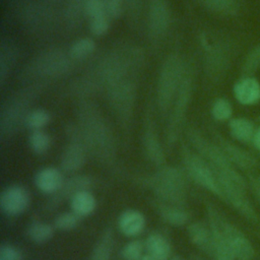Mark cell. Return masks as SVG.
<instances>
[{"instance_id":"1","label":"cell","mask_w":260,"mask_h":260,"mask_svg":"<svg viewBox=\"0 0 260 260\" xmlns=\"http://www.w3.org/2000/svg\"><path fill=\"white\" fill-rule=\"evenodd\" d=\"M143 60L142 51L132 45H121L111 50L85 75L72 83L71 91L83 99L100 87L108 88L113 83L127 78Z\"/></svg>"},{"instance_id":"2","label":"cell","mask_w":260,"mask_h":260,"mask_svg":"<svg viewBox=\"0 0 260 260\" xmlns=\"http://www.w3.org/2000/svg\"><path fill=\"white\" fill-rule=\"evenodd\" d=\"M76 129L88 154L107 168H115L117 145L114 133L96 104L82 100L77 107Z\"/></svg>"},{"instance_id":"3","label":"cell","mask_w":260,"mask_h":260,"mask_svg":"<svg viewBox=\"0 0 260 260\" xmlns=\"http://www.w3.org/2000/svg\"><path fill=\"white\" fill-rule=\"evenodd\" d=\"M43 84H27L18 89L2 104L0 110V138L6 140L17 134L23 127L31 106L43 89Z\"/></svg>"},{"instance_id":"4","label":"cell","mask_w":260,"mask_h":260,"mask_svg":"<svg viewBox=\"0 0 260 260\" xmlns=\"http://www.w3.org/2000/svg\"><path fill=\"white\" fill-rule=\"evenodd\" d=\"M138 182L142 187L149 189L158 201L184 207L187 200V184L180 169L164 165L153 174L139 178Z\"/></svg>"},{"instance_id":"5","label":"cell","mask_w":260,"mask_h":260,"mask_svg":"<svg viewBox=\"0 0 260 260\" xmlns=\"http://www.w3.org/2000/svg\"><path fill=\"white\" fill-rule=\"evenodd\" d=\"M69 53L60 48H50L36 55L23 68L21 79L27 84H45L48 80L60 78L71 69Z\"/></svg>"},{"instance_id":"6","label":"cell","mask_w":260,"mask_h":260,"mask_svg":"<svg viewBox=\"0 0 260 260\" xmlns=\"http://www.w3.org/2000/svg\"><path fill=\"white\" fill-rule=\"evenodd\" d=\"M187 136L196 152L209 164L214 174L224 176L239 183L248 185L246 177H244L231 162L215 141L213 142L208 140L195 128H190L187 132Z\"/></svg>"},{"instance_id":"7","label":"cell","mask_w":260,"mask_h":260,"mask_svg":"<svg viewBox=\"0 0 260 260\" xmlns=\"http://www.w3.org/2000/svg\"><path fill=\"white\" fill-rule=\"evenodd\" d=\"M185 67L178 54H171L164 61L156 85L157 106L161 112L170 110L185 75Z\"/></svg>"},{"instance_id":"8","label":"cell","mask_w":260,"mask_h":260,"mask_svg":"<svg viewBox=\"0 0 260 260\" xmlns=\"http://www.w3.org/2000/svg\"><path fill=\"white\" fill-rule=\"evenodd\" d=\"M182 159L188 177L195 184L225 203L217 178L209 164L199 153L191 150L186 145L182 147Z\"/></svg>"},{"instance_id":"9","label":"cell","mask_w":260,"mask_h":260,"mask_svg":"<svg viewBox=\"0 0 260 260\" xmlns=\"http://www.w3.org/2000/svg\"><path fill=\"white\" fill-rule=\"evenodd\" d=\"M107 94L110 107L118 121L124 127H128L132 121L136 98L134 81L129 77L117 81L107 88Z\"/></svg>"},{"instance_id":"10","label":"cell","mask_w":260,"mask_h":260,"mask_svg":"<svg viewBox=\"0 0 260 260\" xmlns=\"http://www.w3.org/2000/svg\"><path fill=\"white\" fill-rule=\"evenodd\" d=\"M193 88L192 72L186 71L181 82V85L177 91L175 100L173 102L172 112L169 118L167 128V143L172 146L178 139V134L182 128L183 121L188 109V105L191 100Z\"/></svg>"},{"instance_id":"11","label":"cell","mask_w":260,"mask_h":260,"mask_svg":"<svg viewBox=\"0 0 260 260\" xmlns=\"http://www.w3.org/2000/svg\"><path fill=\"white\" fill-rule=\"evenodd\" d=\"M65 131L69 143L61 154L60 170L66 174H73L84 167L88 152L78 137L75 124L67 125Z\"/></svg>"},{"instance_id":"12","label":"cell","mask_w":260,"mask_h":260,"mask_svg":"<svg viewBox=\"0 0 260 260\" xmlns=\"http://www.w3.org/2000/svg\"><path fill=\"white\" fill-rule=\"evenodd\" d=\"M218 221L236 260H254L255 249L248 237L220 211Z\"/></svg>"},{"instance_id":"13","label":"cell","mask_w":260,"mask_h":260,"mask_svg":"<svg viewBox=\"0 0 260 260\" xmlns=\"http://www.w3.org/2000/svg\"><path fill=\"white\" fill-rule=\"evenodd\" d=\"M93 185V178L89 175L78 174L65 179L61 188L45 202L42 207L43 212H53L58 209L65 201L70 199L79 191L90 189Z\"/></svg>"},{"instance_id":"14","label":"cell","mask_w":260,"mask_h":260,"mask_svg":"<svg viewBox=\"0 0 260 260\" xmlns=\"http://www.w3.org/2000/svg\"><path fill=\"white\" fill-rule=\"evenodd\" d=\"M30 204L28 190L19 184L5 187L0 194L1 212L9 217H15L24 213Z\"/></svg>"},{"instance_id":"15","label":"cell","mask_w":260,"mask_h":260,"mask_svg":"<svg viewBox=\"0 0 260 260\" xmlns=\"http://www.w3.org/2000/svg\"><path fill=\"white\" fill-rule=\"evenodd\" d=\"M214 139L216 144L221 148L226 157L238 170L248 174L253 173L259 168V160L252 152L226 139L218 133L214 134Z\"/></svg>"},{"instance_id":"16","label":"cell","mask_w":260,"mask_h":260,"mask_svg":"<svg viewBox=\"0 0 260 260\" xmlns=\"http://www.w3.org/2000/svg\"><path fill=\"white\" fill-rule=\"evenodd\" d=\"M207 220L212 233V259L213 260H236L230 245L221 231L218 221V212L219 210L211 203L206 204Z\"/></svg>"},{"instance_id":"17","label":"cell","mask_w":260,"mask_h":260,"mask_svg":"<svg viewBox=\"0 0 260 260\" xmlns=\"http://www.w3.org/2000/svg\"><path fill=\"white\" fill-rule=\"evenodd\" d=\"M171 13L166 0H148L147 28L152 39L161 38L169 28Z\"/></svg>"},{"instance_id":"18","label":"cell","mask_w":260,"mask_h":260,"mask_svg":"<svg viewBox=\"0 0 260 260\" xmlns=\"http://www.w3.org/2000/svg\"><path fill=\"white\" fill-rule=\"evenodd\" d=\"M142 147L145 156L150 162L157 167H161L166 164L164 148L149 114H147L144 121L142 132Z\"/></svg>"},{"instance_id":"19","label":"cell","mask_w":260,"mask_h":260,"mask_svg":"<svg viewBox=\"0 0 260 260\" xmlns=\"http://www.w3.org/2000/svg\"><path fill=\"white\" fill-rule=\"evenodd\" d=\"M233 95L241 106L252 107L260 103V81L255 75L242 74L233 85Z\"/></svg>"},{"instance_id":"20","label":"cell","mask_w":260,"mask_h":260,"mask_svg":"<svg viewBox=\"0 0 260 260\" xmlns=\"http://www.w3.org/2000/svg\"><path fill=\"white\" fill-rule=\"evenodd\" d=\"M53 11L50 7L40 4L30 3L22 12L23 23L34 31H45L53 24Z\"/></svg>"},{"instance_id":"21","label":"cell","mask_w":260,"mask_h":260,"mask_svg":"<svg viewBox=\"0 0 260 260\" xmlns=\"http://www.w3.org/2000/svg\"><path fill=\"white\" fill-rule=\"evenodd\" d=\"M64 181L63 172L54 167L42 168L34 177L36 188L46 195L55 194L61 188Z\"/></svg>"},{"instance_id":"22","label":"cell","mask_w":260,"mask_h":260,"mask_svg":"<svg viewBox=\"0 0 260 260\" xmlns=\"http://www.w3.org/2000/svg\"><path fill=\"white\" fill-rule=\"evenodd\" d=\"M146 224L144 214L137 209H126L118 217L117 225L125 237L134 238L139 236Z\"/></svg>"},{"instance_id":"23","label":"cell","mask_w":260,"mask_h":260,"mask_svg":"<svg viewBox=\"0 0 260 260\" xmlns=\"http://www.w3.org/2000/svg\"><path fill=\"white\" fill-rule=\"evenodd\" d=\"M187 233L191 242L203 253L212 258L213 245H212V233L207 223L202 221H195L187 226Z\"/></svg>"},{"instance_id":"24","label":"cell","mask_w":260,"mask_h":260,"mask_svg":"<svg viewBox=\"0 0 260 260\" xmlns=\"http://www.w3.org/2000/svg\"><path fill=\"white\" fill-rule=\"evenodd\" d=\"M153 208L156 210L160 218L168 224L173 226H184L190 220V214L184 207L164 203L160 201L153 202Z\"/></svg>"},{"instance_id":"25","label":"cell","mask_w":260,"mask_h":260,"mask_svg":"<svg viewBox=\"0 0 260 260\" xmlns=\"http://www.w3.org/2000/svg\"><path fill=\"white\" fill-rule=\"evenodd\" d=\"M257 125L249 118L235 117L229 121L231 136L238 142L251 144Z\"/></svg>"},{"instance_id":"26","label":"cell","mask_w":260,"mask_h":260,"mask_svg":"<svg viewBox=\"0 0 260 260\" xmlns=\"http://www.w3.org/2000/svg\"><path fill=\"white\" fill-rule=\"evenodd\" d=\"M115 244L114 232L111 226L105 228L96 239L88 260H111Z\"/></svg>"},{"instance_id":"27","label":"cell","mask_w":260,"mask_h":260,"mask_svg":"<svg viewBox=\"0 0 260 260\" xmlns=\"http://www.w3.org/2000/svg\"><path fill=\"white\" fill-rule=\"evenodd\" d=\"M70 210L80 218L91 215L96 208V199L90 189L77 192L69 201Z\"/></svg>"},{"instance_id":"28","label":"cell","mask_w":260,"mask_h":260,"mask_svg":"<svg viewBox=\"0 0 260 260\" xmlns=\"http://www.w3.org/2000/svg\"><path fill=\"white\" fill-rule=\"evenodd\" d=\"M232 51L226 44L215 45L208 56V66L210 73L218 76L221 75L230 66Z\"/></svg>"},{"instance_id":"29","label":"cell","mask_w":260,"mask_h":260,"mask_svg":"<svg viewBox=\"0 0 260 260\" xmlns=\"http://www.w3.org/2000/svg\"><path fill=\"white\" fill-rule=\"evenodd\" d=\"M18 49L11 41L2 42L0 46V84L4 85L7 77L13 69L17 58Z\"/></svg>"},{"instance_id":"30","label":"cell","mask_w":260,"mask_h":260,"mask_svg":"<svg viewBox=\"0 0 260 260\" xmlns=\"http://www.w3.org/2000/svg\"><path fill=\"white\" fill-rule=\"evenodd\" d=\"M147 254L156 260H170L172 248L170 242L159 233H151L144 242Z\"/></svg>"},{"instance_id":"31","label":"cell","mask_w":260,"mask_h":260,"mask_svg":"<svg viewBox=\"0 0 260 260\" xmlns=\"http://www.w3.org/2000/svg\"><path fill=\"white\" fill-rule=\"evenodd\" d=\"M207 10L226 17H235L241 12L240 0H197Z\"/></svg>"},{"instance_id":"32","label":"cell","mask_w":260,"mask_h":260,"mask_svg":"<svg viewBox=\"0 0 260 260\" xmlns=\"http://www.w3.org/2000/svg\"><path fill=\"white\" fill-rule=\"evenodd\" d=\"M55 230L54 225L44 221L35 220L28 224L26 229V236L30 242L37 245H43L52 240Z\"/></svg>"},{"instance_id":"33","label":"cell","mask_w":260,"mask_h":260,"mask_svg":"<svg viewBox=\"0 0 260 260\" xmlns=\"http://www.w3.org/2000/svg\"><path fill=\"white\" fill-rule=\"evenodd\" d=\"M88 0H68L64 11V18L68 25L74 27L85 16V8Z\"/></svg>"},{"instance_id":"34","label":"cell","mask_w":260,"mask_h":260,"mask_svg":"<svg viewBox=\"0 0 260 260\" xmlns=\"http://www.w3.org/2000/svg\"><path fill=\"white\" fill-rule=\"evenodd\" d=\"M95 50V43L90 38H80L69 48V55L72 60L80 61L88 58Z\"/></svg>"},{"instance_id":"35","label":"cell","mask_w":260,"mask_h":260,"mask_svg":"<svg viewBox=\"0 0 260 260\" xmlns=\"http://www.w3.org/2000/svg\"><path fill=\"white\" fill-rule=\"evenodd\" d=\"M28 146L30 150L36 154L46 153L51 146V138L44 130L30 131L28 135Z\"/></svg>"},{"instance_id":"36","label":"cell","mask_w":260,"mask_h":260,"mask_svg":"<svg viewBox=\"0 0 260 260\" xmlns=\"http://www.w3.org/2000/svg\"><path fill=\"white\" fill-rule=\"evenodd\" d=\"M233 105L225 98H217L213 101L210 109L212 118L218 122L230 121L233 118Z\"/></svg>"},{"instance_id":"37","label":"cell","mask_w":260,"mask_h":260,"mask_svg":"<svg viewBox=\"0 0 260 260\" xmlns=\"http://www.w3.org/2000/svg\"><path fill=\"white\" fill-rule=\"evenodd\" d=\"M242 73L255 75L260 69V42L255 44L245 55L242 63Z\"/></svg>"},{"instance_id":"38","label":"cell","mask_w":260,"mask_h":260,"mask_svg":"<svg viewBox=\"0 0 260 260\" xmlns=\"http://www.w3.org/2000/svg\"><path fill=\"white\" fill-rule=\"evenodd\" d=\"M50 119L51 117L48 111L41 108L32 109L25 119L24 127L30 131L43 130V128L49 124Z\"/></svg>"},{"instance_id":"39","label":"cell","mask_w":260,"mask_h":260,"mask_svg":"<svg viewBox=\"0 0 260 260\" xmlns=\"http://www.w3.org/2000/svg\"><path fill=\"white\" fill-rule=\"evenodd\" d=\"M79 220L80 217L77 216L73 211H63L56 215L53 225L58 231L70 232L77 228Z\"/></svg>"},{"instance_id":"40","label":"cell","mask_w":260,"mask_h":260,"mask_svg":"<svg viewBox=\"0 0 260 260\" xmlns=\"http://www.w3.org/2000/svg\"><path fill=\"white\" fill-rule=\"evenodd\" d=\"M144 249L145 246L140 240H132L122 248L121 256L124 260H138Z\"/></svg>"},{"instance_id":"41","label":"cell","mask_w":260,"mask_h":260,"mask_svg":"<svg viewBox=\"0 0 260 260\" xmlns=\"http://www.w3.org/2000/svg\"><path fill=\"white\" fill-rule=\"evenodd\" d=\"M110 16L105 13L89 18V30L93 36L101 37L108 32L110 27Z\"/></svg>"},{"instance_id":"42","label":"cell","mask_w":260,"mask_h":260,"mask_svg":"<svg viewBox=\"0 0 260 260\" xmlns=\"http://www.w3.org/2000/svg\"><path fill=\"white\" fill-rule=\"evenodd\" d=\"M0 260H23V256L16 246L3 243L0 246Z\"/></svg>"},{"instance_id":"43","label":"cell","mask_w":260,"mask_h":260,"mask_svg":"<svg viewBox=\"0 0 260 260\" xmlns=\"http://www.w3.org/2000/svg\"><path fill=\"white\" fill-rule=\"evenodd\" d=\"M106 5V11L110 18L118 19L124 12L125 4L124 0H104Z\"/></svg>"},{"instance_id":"44","label":"cell","mask_w":260,"mask_h":260,"mask_svg":"<svg viewBox=\"0 0 260 260\" xmlns=\"http://www.w3.org/2000/svg\"><path fill=\"white\" fill-rule=\"evenodd\" d=\"M105 13H107V11L104 0H88L85 8V16L88 19L93 16L102 15Z\"/></svg>"},{"instance_id":"45","label":"cell","mask_w":260,"mask_h":260,"mask_svg":"<svg viewBox=\"0 0 260 260\" xmlns=\"http://www.w3.org/2000/svg\"><path fill=\"white\" fill-rule=\"evenodd\" d=\"M248 189L251 191L252 195L256 201L260 204V175L254 173H248L246 176Z\"/></svg>"},{"instance_id":"46","label":"cell","mask_w":260,"mask_h":260,"mask_svg":"<svg viewBox=\"0 0 260 260\" xmlns=\"http://www.w3.org/2000/svg\"><path fill=\"white\" fill-rule=\"evenodd\" d=\"M259 120V125H257L254 136H253V140H252V145L253 147L260 153V117L258 118Z\"/></svg>"},{"instance_id":"47","label":"cell","mask_w":260,"mask_h":260,"mask_svg":"<svg viewBox=\"0 0 260 260\" xmlns=\"http://www.w3.org/2000/svg\"><path fill=\"white\" fill-rule=\"evenodd\" d=\"M138 260H156V259L154 257H152L151 255L146 254V255H142Z\"/></svg>"},{"instance_id":"48","label":"cell","mask_w":260,"mask_h":260,"mask_svg":"<svg viewBox=\"0 0 260 260\" xmlns=\"http://www.w3.org/2000/svg\"><path fill=\"white\" fill-rule=\"evenodd\" d=\"M170 260H186L185 258H183L182 256H179V255H175L173 257L170 258Z\"/></svg>"},{"instance_id":"49","label":"cell","mask_w":260,"mask_h":260,"mask_svg":"<svg viewBox=\"0 0 260 260\" xmlns=\"http://www.w3.org/2000/svg\"><path fill=\"white\" fill-rule=\"evenodd\" d=\"M49 1H59V0H49Z\"/></svg>"},{"instance_id":"50","label":"cell","mask_w":260,"mask_h":260,"mask_svg":"<svg viewBox=\"0 0 260 260\" xmlns=\"http://www.w3.org/2000/svg\"><path fill=\"white\" fill-rule=\"evenodd\" d=\"M259 237H260V234H259Z\"/></svg>"}]
</instances>
